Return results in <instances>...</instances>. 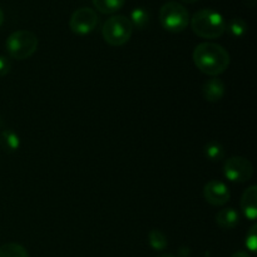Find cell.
I'll return each mask as SVG.
<instances>
[{"label": "cell", "instance_id": "5bb4252c", "mask_svg": "<svg viewBox=\"0 0 257 257\" xmlns=\"http://www.w3.org/2000/svg\"><path fill=\"white\" fill-rule=\"evenodd\" d=\"M131 23H132L133 28L137 29H145L150 23V13L146 10L145 8H135L131 12Z\"/></svg>", "mask_w": 257, "mask_h": 257}, {"label": "cell", "instance_id": "2e32d148", "mask_svg": "<svg viewBox=\"0 0 257 257\" xmlns=\"http://www.w3.org/2000/svg\"><path fill=\"white\" fill-rule=\"evenodd\" d=\"M0 257H29V255L22 245L10 242L0 247Z\"/></svg>", "mask_w": 257, "mask_h": 257}, {"label": "cell", "instance_id": "6da1fadb", "mask_svg": "<svg viewBox=\"0 0 257 257\" xmlns=\"http://www.w3.org/2000/svg\"><path fill=\"white\" fill-rule=\"evenodd\" d=\"M193 63L200 72L210 77H217L230 65V54L216 43H201L193 50Z\"/></svg>", "mask_w": 257, "mask_h": 257}, {"label": "cell", "instance_id": "7a4b0ae2", "mask_svg": "<svg viewBox=\"0 0 257 257\" xmlns=\"http://www.w3.org/2000/svg\"><path fill=\"white\" fill-rule=\"evenodd\" d=\"M191 27L197 37L203 39H217L226 32V22L222 15L212 9H201L193 14Z\"/></svg>", "mask_w": 257, "mask_h": 257}, {"label": "cell", "instance_id": "e0dca14e", "mask_svg": "<svg viewBox=\"0 0 257 257\" xmlns=\"http://www.w3.org/2000/svg\"><path fill=\"white\" fill-rule=\"evenodd\" d=\"M148 242H150L151 247L156 251H162L167 247V237L165 233L160 230H151L148 233Z\"/></svg>", "mask_w": 257, "mask_h": 257}, {"label": "cell", "instance_id": "30bf717a", "mask_svg": "<svg viewBox=\"0 0 257 257\" xmlns=\"http://www.w3.org/2000/svg\"><path fill=\"white\" fill-rule=\"evenodd\" d=\"M202 94L207 102L217 103L225 95V84L220 78L215 77L208 79L202 87Z\"/></svg>", "mask_w": 257, "mask_h": 257}, {"label": "cell", "instance_id": "52a82bcc", "mask_svg": "<svg viewBox=\"0 0 257 257\" xmlns=\"http://www.w3.org/2000/svg\"><path fill=\"white\" fill-rule=\"evenodd\" d=\"M99 17L92 8L83 7L75 10L69 19V27L74 34L87 35L97 28Z\"/></svg>", "mask_w": 257, "mask_h": 257}, {"label": "cell", "instance_id": "d6986e66", "mask_svg": "<svg viewBox=\"0 0 257 257\" xmlns=\"http://www.w3.org/2000/svg\"><path fill=\"white\" fill-rule=\"evenodd\" d=\"M245 245L251 252H256L257 248V225H253L252 227L250 228V231L247 232V236H246Z\"/></svg>", "mask_w": 257, "mask_h": 257}, {"label": "cell", "instance_id": "277c9868", "mask_svg": "<svg viewBox=\"0 0 257 257\" xmlns=\"http://www.w3.org/2000/svg\"><path fill=\"white\" fill-rule=\"evenodd\" d=\"M133 34V25L124 15H112L104 22L102 35L105 43L112 47H122L130 42Z\"/></svg>", "mask_w": 257, "mask_h": 257}, {"label": "cell", "instance_id": "4fadbf2b", "mask_svg": "<svg viewBox=\"0 0 257 257\" xmlns=\"http://www.w3.org/2000/svg\"><path fill=\"white\" fill-rule=\"evenodd\" d=\"M93 5L102 14H114L122 9L125 0H92Z\"/></svg>", "mask_w": 257, "mask_h": 257}, {"label": "cell", "instance_id": "5b68a950", "mask_svg": "<svg viewBox=\"0 0 257 257\" xmlns=\"http://www.w3.org/2000/svg\"><path fill=\"white\" fill-rule=\"evenodd\" d=\"M160 22L167 32L181 33L190 24V13L180 3L167 2L160 10Z\"/></svg>", "mask_w": 257, "mask_h": 257}, {"label": "cell", "instance_id": "7402d4cb", "mask_svg": "<svg viewBox=\"0 0 257 257\" xmlns=\"http://www.w3.org/2000/svg\"><path fill=\"white\" fill-rule=\"evenodd\" d=\"M3 23H4V12L0 9V27L3 25Z\"/></svg>", "mask_w": 257, "mask_h": 257}, {"label": "cell", "instance_id": "ffe728a7", "mask_svg": "<svg viewBox=\"0 0 257 257\" xmlns=\"http://www.w3.org/2000/svg\"><path fill=\"white\" fill-rule=\"evenodd\" d=\"M12 69V63L4 55H0V77H4Z\"/></svg>", "mask_w": 257, "mask_h": 257}, {"label": "cell", "instance_id": "8fae6325", "mask_svg": "<svg viewBox=\"0 0 257 257\" xmlns=\"http://www.w3.org/2000/svg\"><path fill=\"white\" fill-rule=\"evenodd\" d=\"M216 223L222 230H232V228H235L240 223V215L232 207L222 208L216 215Z\"/></svg>", "mask_w": 257, "mask_h": 257}, {"label": "cell", "instance_id": "603a6c76", "mask_svg": "<svg viewBox=\"0 0 257 257\" xmlns=\"http://www.w3.org/2000/svg\"><path fill=\"white\" fill-rule=\"evenodd\" d=\"M182 3H186V4H192V3L198 2V0H181Z\"/></svg>", "mask_w": 257, "mask_h": 257}, {"label": "cell", "instance_id": "ac0fdd59", "mask_svg": "<svg viewBox=\"0 0 257 257\" xmlns=\"http://www.w3.org/2000/svg\"><path fill=\"white\" fill-rule=\"evenodd\" d=\"M226 29L233 35V37H242L246 34L248 27L247 23L241 18H233L230 22L226 23Z\"/></svg>", "mask_w": 257, "mask_h": 257}, {"label": "cell", "instance_id": "44dd1931", "mask_svg": "<svg viewBox=\"0 0 257 257\" xmlns=\"http://www.w3.org/2000/svg\"><path fill=\"white\" fill-rule=\"evenodd\" d=\"M231 257H250V253L246 252V251H237L233 255H231Z\"/></svg>", "mask_w": 257, "mask_h": 257}, {"label": "cell", "instance_id": "3957f363", "mask_svg": "<svg viewBox=\"0 0 257 257\" xmlns=\"http://www.w3.org/2000/svg\"><path fill=\"white\" fill-rule=\"evenodd\" d=\"M39 40L30 30H17L8 37L5 48L13 59L24 60L32 57L38 49Z\"/></svg>", "mask_w": 257, "mask_h": 257}, {"label": "cell", "instance_id": "cb8c5ba5", "mask_svg": "<svg viewBox=\"0 0 257 257\" xmlns=\"http://www.w3.org/2000/svg\"><path fill=\"white\" fill-rule=\"evenodd\" d=\"M157 257H176V256L168 255V253H165V255H160V256H157Z\"/></svg>", "mask_w": 257, "mask_h": 257}, {"label": "cell", "instance_id": "9c48e42d", "mask_svg": "<svg viewBox=\"0 0 257 257\" xmlns=\"http://www.w3.org/2000/svg\"><path fill=\"white\" fill-rule=\"evenodd\" d=\"M241 210L247 220L255 221L257 217V186L247 187L241 197Z\"/></svg>", "mask_w": 257, "mask_h": 257}, {"label": "cell", "instance_id": "8992f818", "mask_svg": "<svg viewBox=\"0 0 257 257\" xmlns=\"http://www.w3.org/2000/svg\"><path fill=\"white\" fill-rule=\"evenodd\" d=\"M223 175L231 182H247L253 176V166L247 158L233 156L226 160L223 165Z\"/></svg>", "mask_w": 257, "mask_h": 257}, {"label": "cell", "instance_id": "9a60e30c", "mask_svg": "<svg viewBox=\"0 0 257 257\" xmlns=\"http://www.w3.org/2000/svg\"><path fill=\"white\" fill-rule=\"evenodd\" d=\"M205 151V156L212 162H218L225 157V148L217 141H211L203 148Z\"/></svg>", "mask_w": 257, "mask_h": 257}, {"label": "cell", "instance_id": "ba28073f", "mask_svg": "<svg viewBox=\"0 0 257 257\" xmlns=\"http://www.w3.org/2000/svg\"><path fill=\"white\" fill-rule=\"evenodd\" d=\"M203 197L210 205L223 206L230 201V188L222 181L212 180L203 187Z\"/></svg>", "mask_w": 257, "mask_h": 257}, {"label": "cell", "instance_id": "7c38bea8", "mask_svg": "<svg viewBox=\"0 0 257 257\" xmlns=\"http://www.w3.org/2000/svg\"><path fill=\"white\" fill-rule=\"evenodd\" d=\"M20 138L14 131L4 130L0 133V148L5 153H14L19 150Z\"/></svg>", "mask_w": 257, "mask_h": 257}]
</instances>
